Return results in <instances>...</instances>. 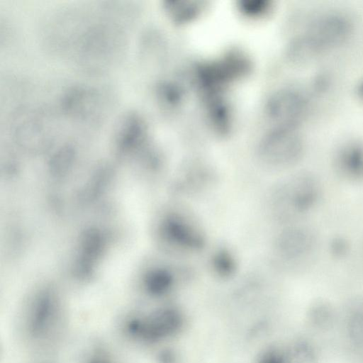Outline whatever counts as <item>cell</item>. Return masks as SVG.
I'll return each instance as SVG.
<instances>
[{"mask_svg":"<svg viewBox=\"0 0 363 363\" xmlns=\"http://www.w3.org/2000/svg\"><path fill=\"white\" fill-rule=\"evenodd\" d=\"M105 101L98 89L75 86L67 89L61 99L62 111L69 117L83 122H96L103 116Z\"/></svg>","mask_w":363,"mask_h":363,"instance_id":"5","label":"cell"},{"mask_svg":"<svg viewBox=\"0 0 363 363\" xmlns=\"http://www.w3.org/2000/svg\"><path fill=\"white\" fill-rule=\"evenodd\" d=\"M267 108L277 127L296 129L308 112V103L299 91L286 89L272 96Z\"/></svg>","mask_w":363,"mask_h":363,"instance_id":"6","label":"cell"},{"mask_svg":"<svg viewBox=\"0 0 363 363\" xmlns=\"http://www.w3.org/2000/svg\"><path fill=\"white\" fill-rule=\"evenodd\" d=\"M161 233L164 242L176 254L196 253L206 245L201 225L192 216L181 209L171 211L164 216Z\"/></svg>","mask_w":363,"mask_h":363,"instance_id":"3","label":"cell"},{"mask_svg":"<svg viewBox=\"0 0 363 363\" xmlns=\"http://www.w3.org/2000/svg\"><path fill=\"white\" fill-rule=\"evenodd\" d=\"M39 363H50L49 362H39Z\"/></svg>","mask_w":363,"mask_h":363,"instance_id":"12","label":"cell"},{"mask_svg":"<svg viewBox=\"0 0 363 363\" xmlns=\"http://www.w3.org/2000/svg\"><path fill=\"white\" fill-rule=\"evenodd\" d=\"M352 32L347 18L337 13H326L315 18L306 30L298 36L311 55L317 58L342 45Z\"/></svg>","mask_w":363,"mask_h":363,"instance_id":"2","label":"cell"},{"mask_svg":"<svg viewBox=\"0 0 363 363\" xmlns=\"http://www.w3.org/2000/svg\"><path fill=\"white\" fill-rule=\"evenodd\" d=\"M338 160L344 167H363V145L357 142L345 144L340 150Z\"/></svg>","mask_w":363,"mask_h":363,"instance_id":"9","label":"cell"},{"mask_svg":"<svg viewBox=\"0 0 363 363\" xmlns=\"http://www.w3.org/2000/svg\"><path fill=\"white\" fill-rule=\"evenodd\" d=\"M82 363H119V362L110 350L98 346L89 351Z\"/></svg>","mask_w":363,"mask_h":363,"instance_id":"10","label":"cell"},{"mask_svg":"<svg viewBox=\"0 0 363 363\" xmlns=\"http://www.w3.org/2000/svg\"><path fill=\"white\" fill-rule=\"evenodd\" d=\"M214 179L213 172L199 167L183 170L176 178V190L185 194H194L208 189Z\"/></svg>","mask_w":363,"mask_h":363,"instance_id":"7","label":"cell"},{"mask_svg":"<svg viewBox=\"0 0 363 363\" xmlns=\"http://www.w3.org/2000/svg\"><path fill=\"white\" fill-rule=\"evenodd\" d=\"M67 323L65 307L50 296L32 300L19 315V330L23 341L40 351L59 344L65 334Z\"/></svg>","mask_w":363,"mask_h":363,"instance_id":"1","label":"cell"},{"mask_svg":"<svg viewBox=\"0 0 363 363\" xmlns=\"http://www.w3.org/2000/svg\"><path fill=\"white\" fill-rule=\"evenodd\" d=\"M358 95L363 99V80L362 82L359 84L358 88Z\"/></svg>","mask_w":363,"mask_h":363,"instance_id":"11","label":"cell"},{"mask_svg":"<svg viewBox=\"0 0 363 363\" xmlns=\"http://www.w3.org/2000/svg\"><path fill=\"white\" fill-rule=\"evenodd\" d=\"M302 150L303 140L296 129L276 127L260 142L258 155L270 167H284L294 162Z\"/></svg>","mask_w":363,"mask_h":363,"instance_id":"4","label":"cell"},{"mask_svg":"<svg viewBox=\"0 0 363 363\" xmlns=\"http://www.w3.org/2000/svg\"><path fill=\"white\" fill-rule=\"evenodd\" d=\"M210 267L213 274L227 278L233 275L237 269V261L234 254L226 247H220L213 252Z\"/></svg>","mask_w":363,"mask_h":363,"instance_id":"8","label":"cell"}]
</instances>
